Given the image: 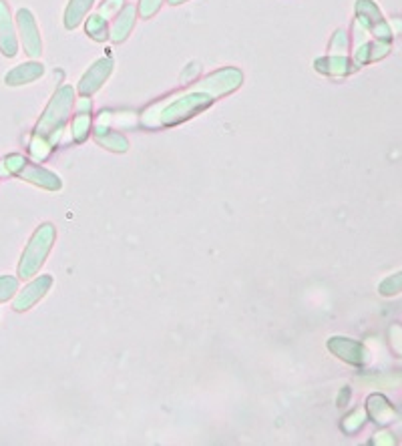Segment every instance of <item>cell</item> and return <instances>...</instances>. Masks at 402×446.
<instances>
[{
  "instance_id": "cell-1",
  "label": "cell",
  "mask_w": 402,
  "mask_h": 446,
  "mask_svg": "<svg viewBox=\"0 0 402 446\" xmlns=\"http://www.w3.org/2000/svg\"><path fill=\"white\" fill-rule=\"evenodd\" d=\"M241 84V73L238 69H225L213 73L205 81H201L193 91L183 95L173 102H169L161 113V125H175L193 117L195 113L209 107L220 95H227Z\"/></svg>"
},
{
  "instance_id": "cell-2",
  "label": "cell",
  "mask_w": 402,
  "mask_h": 446,
  "mask_svg": "<svg viewBox=\"0 0 402 446\" xmlns=\"http://www.w3.org/2000/svg\"><path fill=\"white\" fill-rule=\"evenodd\" d=\"M73 99H75L73 87H69V84L60 87L49 102L44 115L40 117L39 125H37V137H42L51 145H55V141L59 139L60 129L73 109Z\"/></svg>"
},
{
  "instance_id": "cell-3",
  "label": "cell",
  "mask_w": 402,
  "mask_h": 446,
  "mask_svg": "<svg viewBox=\"0 0 402 446\" xmlns=\"http://www.w3.org/2000/svg\"><path fill=\"white\" fill-rule=\"evenodd\" d=\"M53 242H55V227L51 223L40 225L22 253V260L19 264L20 278H30L39 271L53 247Z\"/></svg>"
},
{
  "instance_id": "cell-4",
  "label": "cell",
  "mask_w": 402,
  "mask_h": 446,
  "mask_svg": "<svg viewBox=\"0 0 402 446\" xmlns=\"http://www.w3.org/2000/svg\"><path fill=\"white\" fill-rule=\"evenodd\" d=\"M2 171H8V173H12V175H19L22 179L35 183V185H39L42 189H49V191H57V189H60V179L55 173H51V171H46V169H42V167H37V165L28 163L22 155H10V157H6Z\"/></svg>"
},
{
  "instance_id": "cell-5",
  "label": "cell",
  "mask_w": 402,
  "mask_h": 446,
  "mask_svg": "<svg viewBox=\"0 0 402 446\" xmlns=\"http://www.w3.org/2000/svg\"><path fill=\"white\" fill-rule=\"evenodd\" d=\"M17 22H19V33L22 44H24V51L28 57L37 59L42 53V42H40L39 28H37V21L33 17L30 10L26 8H20L19 15H17Z\"/></svg>"
},
{
  "instance_id": "cell-6",
  "label": "cell",
  "mask_w": 402,
  "mask_h": 446,
  "mask_svg": "<svg viewBox=\"0 0 402 446\" xmlns=\"http://www.w3.org/2000/svg\"><path fill=\"white\" fill-rule=\"evenodd\" d=\"M328 350L332 354H336L340 360L354 366H364L370 360V354L366 350V346H362L356 340L350 338H330L328 340Z\"/></svg>"
},
{
  "instance_id": "cell-7",
  "label": "cell",
  "mask_w": 402,
  "mask_h": 446,
  "mask_svg": "<svg viewBox=\"0 0 402 446\" xmlns=\"http://www.w3.org/2000/svg\"><path fill=\"white\" fill-rule=\"evenodd\" d=\"M111 71H113V61H111L109 57L95 62V64L85 73V77L80 79L79 82L80 95H82V97H89V95L97 93L101 87H103V82L107 81V77L111 75Z\"/></svg>"
},
{
  "instance_id": "cell-8",
  "label": "cell",
  "mask_w": 402,
  "mask_h": 446,
  "mask_svg": "<svg viewBox=\"0 0 402 446\" xmlns=\"http://www.w3.org/2000/svg\"><path fill=\"white\" fill-rule=\"evenodd\" d=\"M0 51L4 57H15L19 53V42L15 24L10 19V10L4 0H0Z\"/></svg>"
},
{
  "instance_id": "cell-9",
  "label": "cell",
  "mask_w": 402,
  "mask_h": 446,
  "mask_svg": "<svg viewBox=\"0 0 402 446\" xmlns=\"http://www.w3.org/2000/svg\"><path fill=\"white\" fill-rule=\"evenodd\" d=\"M51 285H53V278H51V276H40V278H37L33 284L26 285L19 296H17V300H15V310H17V312H24V310H28L30 305L37 304L40 298L49 292Z\"/></svg>"
},
{
  "instance_id": "cell-10",
  "label": "cell",
  "mask_w": 402,
  "mask_h": 446,
  "mask_svg": "<svg viewBox=\"0 0 402 446\" xmlns=\"http://www.w3.org/2000/svg\"><path fill=\"white\" fill-rule=\"evenodd\" d=\"M366 410H368L370 418L381 426L390 425V422H394V418H396L394 406L390 404L382 394H372V396H368V400H366Z\"/></svg>"
},
{
  "instance_id": "cell-11",
  "label": "cell",
  "mask_w": 402,
  "mask_h": 446,
  "mask_svg": "<svg viewBox=\"0 0 402 446\" xmlns=\"http://www.w3.org/2000/svg\"><path fill=\"white\" fill-rule=\"evenodd\" d=\"M42 75H44V66L40 62H22L19 66H15L10 73H6L4 82L8 87H20V84L37 81Z\"/></svg>"
},
{
  "instance_id": "cell-12",
  "label": "cell",
  "mask_w": 402,
  "mask_h": 446,
  "mask_svg": "<svg viewBox=\"0 0 402 446\" xmlns=\"http://www.w3.org/2000/svg\"><path fill=\"white\" fill-rule=\"evenodd\" d=\"M133 24H135V6H125L123 8V12H121L119 17H117V21L113 24V28H111V41L113 42H123L127 39V35L131 33V28H133Z\"/></svg>"
},
{
  "instance_id": "cell-13",
  "label": "cell",
  "mask_w": 402,
  "mask_h": 446,
  "mask_svg": "<svg viewBox=\"0 0 402 446\" xmlns=\"http://www.w3.org/2000/svg\"><path fill=\"white\" fill-rule=\"evenodd\" d=\"M316 69L326 75H348L352 71V64L344 55H330L326 59H318Z\"/></svg>"
},
{
  "instance_id": "cell-14",
  "label": "cell",
  "mask_w": 402,
  "mask_h": 446,
  "mask_svg": "<svg viewBox=\"0 0 402 446\" xmlns=\"http://www.w3.org/2000/svg\"><path fill=\"white\" fill-rule=\"evenodd\" d=\"M95 0H71L64 12V26L67 28H77L80 21L85 19V15L89 12V8L93 6Z\"/></svg>"
},
{
  "instance_id": "cell-15",
  "label": "cell",
  "mask_w": 402,
  "mask_h": 446,
  "mask_svg": "<svg viewBox=\"0 0 402 446\" xmlns=\"http://www.w3.org/2000/svg\"><path fill=\"white\" fill-rule=\"evenodd\" d=\"M95 139L99 145H103L105 149H109V151H117V153H125L127 149H129V143L127 139L119 135V133H113V131H109V129H103V127H97V131H95Z\"/></svg>"
},
{
  "instance_id": "cell-16",
  "label": "cell",
  "mask_w": 402,
  "mask_h": 446,
  "mask_svg": "<svg viewBox=\"0 0 402 446\" xmlns=\"http://www.w3.org/2000/svg\"><path fill=\"white\" fill-rule=\"evenodd\" d=\"M87 35L91 37V39H95V41H107L109 39V30H107V21L99 17V15H95V17H91L89 22H87Z\"/></svg>"
},
{
  "instance_id": "cell-17",
  "label": "cell",
  "mask_w": 402,
  "mask_h": 446,
  "mask_svg": "<svg viewBox=\"0 0 402 446\" xmlns=\"http://www.w3.org/2000/svg\"><path fill=\"white\" fill-rule=\"evenodd\" d=\"M364 420H366V412L362 410V408H356L354 412H350L346 418H344V422H342V430L344 432H348V434H354V432H358L364 425Z\"/></svg>"
},
{
  "instance_id": "cell-18",
  "label": "cell",
  "mask_w": 402,
  "mask_h": 446,
  "mask_svg": "<svg viewBox=\"0 0 402 446\" xmlns=\"http://www.w3.org/2000/svg\"><path fill=\"white\" fill-rule=\"evenodd\" d=\"M378 292H381L382 296H399V294H402V271L394 274V276H388L378 285Z\"/></svg>"
},
{
  "instance_id": "cell-19",
  "label": "cell",
  "mask_w": 402,
  "mask_h": 446,
  "mask_svg": "<svg viewBox=\"0 0 402 446\" xmlns=\"http://www.w3.org/2000/svg\"><path fill=\"white\" fill-rule=\"evenodd\" d=\"M19 292V280L12 276H0V302H8Z\"/></svg>"
},
{
  "instance_id": "cell-20",
  "label": "cell",
  "mask_w": 402,
  "mask_h": 446,
  "mask_svg": "<svg viewBox=\"0 0 402 446\" xmlns=\"http://www.w3.org/2000/svg\"><path fill=\"white\" fill-rule=\"evenodd\" d=\"M89 127H91V117L89 115H80L77 113V119L73 121V137L75 141H85L89 135Z\"/></svg>"
},
{
  "instance_id": "cell-21",
  "label": "cell",
  "mask_w": 402,
  "mask_h": 446,
  "mask_svg": "<svg viewBox=\"0 0 402 446\" xmlns=\"http://www.w3.org/2000/svg\"><path fill=\"white\" fill-rule=\"evenodd\" d=\"M51 149H53V145L46 141V139H42V137H37L35 135V139L30 143V155L37 159V161H44L46 157H49V153H51Z\"/></svg>"
},
{
  "instance_id": "cell-22",
  "label": "cell",
  "mask_w": 402,
  "mask_h": 446,
  "mask_svg": "<svg viewBox=\"0 0 402 446\" xmlns=\"http://www.w3.org/2000/svg\"><path fill=\"white\" fill-rule=\"evenodd\" d=\"M388 336H390V346H392V350L402 356V325L394 324L390 330H388Z\"/></svg>"
},
{
  "instance_id": "cell-23",
  "label": "cell",
  "mask_w": 402,
  "mask_h": 446,
  "mask_svg": "<svg viewBox=\"0 0 402 446\" xmlns=\"http://www.w3.org/2000/svg\"><path fill=\"white\" fill-rule=\"evenodd\" d=\"M161 6V0H141L139 4V12L143 19H149V17H153L157 10H159Z\"/></svg>"
},
{
  "instance_id": "cell-24",
  "label": "cell",
  "mask_w": 402,
  "mask_h": 446,
  "mask_svg": "<svg viewBox=\"0 0 402 446\" xmlns=\"http://www.w3.org/2000/svg\"><path fill=\"white\" fill-rule=\"evenodd\" d=\"M346 46H348L346 33H344V30H338V33L334 35V39H332V44H330V48H332V55H344Z\"/></svg>"
},
{
  "instance_id": "cell-25",
  "label": "cell",
  "mask_w": 402,
  "mask_h": 446,
  "mask_svg": "<svg viewBox=\"0 0 402 446\" xmlns=\"http://www.w3.org/2000/svg\"><path fill=\"white\" fill-rule=\"evenodd\" d=\"M121 2H123V0H107V2L101 6L99 17H103V19L107 21V17H111L117 8H121Z\"/></svg>"
},
{
  "instance_id": "cell-26",
  "label": "cell",
  "mask_w": 402,
  "mask_h": 446,
  "mask_svg": "<svg viewBox=\"0 0 402 446\" xmlns=\"http://www.w3.org/2000/svg\"><path fill=\"white\" fill-rule=\"evenodd\" d=\"M394 443H396L394 436L388 432H381V434H376V438H372V445H394Z\"/></svg>"
},
{
  "instance_id": "cell-27",
  "label": "cell",
  "mask_w": 402,
  "mask_h": 446,
  "mask_svg": "<svg viewBox=\"0 0 402 446\" xmlns=\"http://www.w3.org/2000/svg\"><path fill=\"white\" fill-rule=\"evenodd\" d=\"M77 113H80V115H89V113H91V101H89V99H80L79 105H77Z\"/></svg>"
},
{
  "instance_id": "cell-28",
  "label": "cell",
  "mask_w": 402,
  "mask_h": 446,
  "mask_svg": "<svg viewBox=\"0 0 402 446\" xmlns=\"http://www.w3.org/2000/svg\"><path fill=\"white\" fill-rule=\"evenodd\" d=\"M348 398H350V390H348V388H344V390L340 392V398H338V406L344 404V400L348 402Z\"/></svg>"
},
{
  "instance_id": "cell-29",
  "label": "cell",
  "mask_w": 402,
  "mask_h": 446,
  "mask_svg": "<svg viewBox=\"0 0 402 446\" xmlns=\"http://www.w3.org/2000/svg\"><path fill=\"white\" fill-rule=\"evenodd\" d=\"M181 2H185V0H169V4H181Z\"/></svg>"
}]
</instances>
